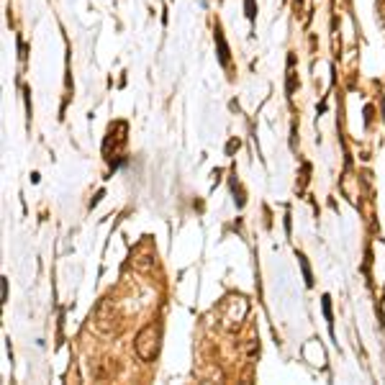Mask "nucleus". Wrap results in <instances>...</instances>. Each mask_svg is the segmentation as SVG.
<instances>
[{
    "instance_id": "obj_1",
    "label": "nucleus",
    "mask_w": 385,
    "mask_h": 385,
    "mask_svg": "<svg viewBox=\"0 0 385 385\" xmlns=\"http://www.w3.org/2000/svg\"><path fill=\"white\" fill-rule=\"evenodd\" d=\"M159 344H162V329L157 324H147L134 339V350L139 354V360L142 362L154 360L159 354Z\"/></svg>"
},
{
    "instance_id": "obj_2",
    "label": "nucleus",
    "mask_w": 385,
    "mask_h": 385,
    "mask_svg": "<svg viewBox=\"0 0 385 385\" xmlns=\"http://www.w3.org/2000/svg\"><path fill=\"white\" fill-rule=\"evenodd\" d=\"M216 44H218V59H221V65L224 67H229V47H227V39H224V34H221V28L216 26Z\"/></svg>"
},
{
    "instance_id": "obj_3",
    "label": "nucleus",
    "mask_w": 385,
    "mask_h": 385,
    "mask_svg": "<svg viewBox=\"0 0 385 385\" xmlns=\"http://www.w3.org/2000/svg\"><path fill=\"white\" fill-rule=\"evenodd\" d=\"M321 301H324V316H327V324H329V329H331V334H334V313H331V298H329V295H324Z\"/></svg>"
},
{
    "instance_id": "obj_4",
    "label": "nucleus",
    "mask_w": 385,
    "mask_h": 385,
    "mask_svg": "<svg viewBox=\"0 0 385 385\" xmlns=\"http://www.w3.org/2000/svg\"><path fill=\"white\" fill-rule=\"evenodd\" d=\"M298 262H301V270H303V277H306V285H313V275H311V268H309V260L303 257V254H298Z\"/></svg>"
},
{
    "instance_id": "obj_5",
    "label": "nucleus",
    "mask_w": 385,
    "mask_h": 385,
    "mask_svg": "<svg viewBox=\"0 0 385 385\" xmlns=\"http://www.w3.org/2000/svg\"><path fill=\"white\" fill-rule=\"evenodd\" d=\"M247 3V16L254 18V0H244Z\"/></svg>"
},
{
    "instance_id": "obj_6",
    "label": "nucleus",
    "mask_w": 385,
    "mask_h": 385,
    "mask_svg": "<svg viewBox=\"0 0 385 385\" xmlns=\"http://www.w3.org/2000/svg\"><path fill=\"white\" fill-rule=\"evenodd\" d=\"M3 301H8V280L3 277Z\"/></svg>"
}]
</instances>
